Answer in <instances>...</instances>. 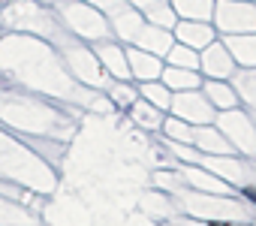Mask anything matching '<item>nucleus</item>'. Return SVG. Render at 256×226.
<instances>
[{"instance_id": "nucleus-1", "label": "nucleus", "mask_w": 256, "mask_h": 226, "mask_svg": "<svg viewBox=\"0 0 256 226\" xmlns=\"http://www.w3.org/2000/svg\"><path fill=\"white\" fill-rule=\"evenodd\" d=\"M244 196H247V199H253V202H256V187H247V190H244Z\"/></svg>"}]
</instances>
